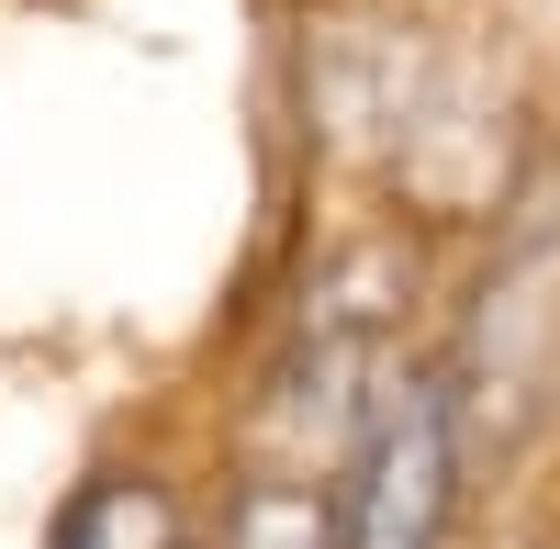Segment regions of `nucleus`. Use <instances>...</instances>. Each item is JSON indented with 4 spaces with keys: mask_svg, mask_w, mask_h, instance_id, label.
Masks as SVG:
<instances>
[{
    "mask_svg": "<svg viewBox=\"0 0 560 549\" xmlns=\"http://www.w3.org/2000/svg\"><path fill=\"white\" fill-rule=\"evenodd\" d=\"M224 549H337V505H314L292 482H258L236 505V527H224Z\"/></svg>",
    "mask_w": 560,
    "mask_h": 549,
    "instance_id": "nucleus-3",
    "label": "nucleus"
},
{
    "mask_svg": "<svg viewBox=\"0 0 560 549\" xmlns=\"http://www.w3.org/2000/svg\"><path fill=\"white\" fill-rule=\"evenodd\" d=\"M57 549H179V505L158 482H90L57 527Z\"/></svg>",
    "mask_w": 560,
    "mask_h": 549,
    "instance_id": "nucleus-2",
    "label": "nucleus"
},
{
    "mask_svg": "<svg viewBox=\"0 0 560 549\" xmlns=\"http://www.w3.org/2000/svg\"><path fill=\"white\" fill-rule=\"evenodd\" d=\"M459 505V437L438 382H382L337 482V549H438Z\"/></svg>",
    "mask_w": 560,
    "mask_h": 549,
    "instance_id": "nucleus-1",
    "label": "nucleus"
}]
</instances>
